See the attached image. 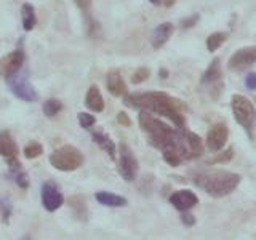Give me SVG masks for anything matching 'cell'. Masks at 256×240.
<instances>
[{"instance_id":"603a6c76","label":"cell","mask_w":256,"mask_h":240,"mask_svg":"<svg viewBox=\"0 0 256 240\" xmlns=\"http://www.w3.org/2000/svg\"><path fill=\"white\" fill-rule=\"evenodd\" d=\"M42 152H44L42 144L37 142V141H29L26 144V148H24V157L32 160V158H36L38 156H42Z\"/></svg>"},{"instance_id":"6da1fadb","label":"cell","mask_w":256,"mask_h":240,"mask_svg":"<svg viewBox=\"0 0 256 240\" xmlns=\"http://www.w3.org/2000/svg\"><path fill=\"white\" fill-rule=\"evenodd\" d=\"M124 104L128 108H134L140 110H148L150 114H157L172 120L174 126H184V110L186 104L173 98L164 92H146V93H130L125 94Z\"/></svg>"},{"instance_id":"7402d4cb","label":"cell","mask_w":256,"mask_h":240,"mask_svg":"<svg viewBox=\"0 0 256 240\" xmlns=\"http://www.w3.org/2000/svg\"><path fill=\"white\" fill-rule=\"evenodd\" d=\"M42 109H44V114L46 116V117H54V116H58L60 112L62 110V102L60 101V100H56V98H50V100H46L45 102H44V106H42Z\"/></svg>"},{"instance_id":"9c48e42d","label":"cell","mask_w":256,"mask_h":240,"mask_svg":"<svg viewBox=\"0 0 256 240\" xmlns=\"http://www.w3.org/2000/svg\"><path fill=\"white\" fill-rule=\"evenodd\" d=\"M229 138V130L224 124H216L206 134V148L210 152H218L226 146Z\"/></svg>"},{"instance_id":"1f68e13d","label":"cell","mask_w":256,"mask_h":240,"mask_svg":"<svg viewBox=\"0 0 256 240\" xmlns=\"http://www.w3.org/2000/svg\"><path fill=\"white\" fill-rule=\"evenodd\" d=\"M198 21V14H196V16H190L189 20H184V21H181V28L182 29H188V28H190L192 24H196Z\"/></svg>"},{"instance_id":"d4e9b609","label":"cell","mask_w":256,"mask_h":240,"mask_svg":"<svg viewBox=\"0 0 256 240\" xmlns=\"http://www.w3.org/2000/svg\"><path fill=\"white\" fill-rule=\"evenodd\" d=\"M234 158V149L232 148H228L224 152H221L220 156H214L212 160H208V164L210 165H216V164H228L230 160Z\"/></svg>"},{"instance_id":"7a4b0ae2","label":"cell","mask_w":256,"mask_h":240,"mask_svg":"<svg viewBox=\"0 0 256 240\" xmlns=\"http://www.w3.org/2000/svg\"><path fill=\"white\" fill-rule=\"evenodd\" d=\"M138 124L141 130L146 133L148 142L154 149L165 152V150H170L174 146L176 138H178V133H180V126L172 128L170 125H166L162 120H158L148 110H140Z\"/></svg>"},{"instance_id":"44dd1931","label":"cell","mask_w":256,"mask_h":240,"mask_svg":"<svg viewBox=\"0 0 256 240\" xmlns=\"http://www.w3.org/2000/svg\"><path fill=\"white\" fill-rule=\"evenodd\" d=\"M229 37L228 32H213V34H210L206 37V50L210 53H214L218 48H221V45L226 42Z\"/></svg>"},{"instance_id":"ba28073f","label":"cell","mask_w":256,"mask_h":240,"mask_svg":"<svg viewBox=\"0 0 256 240\" xmlns=\"http://www.w3.org/2000/svg\"><path fill=\"white\" fill-rule=\"evenodd\" d=\"M42 204L46 212H56L64 204V197L54 182H45L42 186Z\"/></svg>"},{"instance_id":"ffe728a7","label":"cell","mask_w":256,"mask_h":240,"mask_svg":"<svg viewBox=\"0 0 256 240\" xmlns=\"http://www.w3.org/2000/svg\"><path fill=\"white\" fill-rule=\"evenodd\" d=\"M21 16H22V28L26 32L32 30L36 28L37 24V18H36V10L34 6L30 4H22V8H21Z\"/></svg>"},{"instance_id":"7c38bea8","label":"cell","mask_w":256,"mask_h":240,"mask_svg":"<svg viewBox=\"0 0 256 240\" xmlns=\"http://www.w3.org/2000/svg\"><path fill=\"white\" fill-rule=\"evenodd\" d=\"M170 204L176 208L178 212H188L190 208H194L198 204V198L192 190L182 189L176 190L170 196Z\"/></svg>"},{"instance_id":"83f0119b","label":"cell","mask_w":256,"mask_h":240,"mask_svg":"<svg viewBox=\"0 0 256 240\" xmlns=\"http://www.w3.org/2000/svg\"><path fill=\"white\" fill-rule=\"evenodd\" d=\"M181 221L186 224V226H194L196 224V216L192 214V213H189V210L188 212H181Z\"/></svg>"},{"instance_id":"f546056e","label":"cell","mask_w":256,"mask_h":240,"mask_svg":"<svg viewBox=\"0 0 256 240\" xmlns=\"http://www.w3.org/2000/svg\"><path fill=\"white\" fill-rule=\"evenodd\" d=\"M74 2L77 4V6L85 13L86 18H90L88 16V12H90V6H92V0H74Z\"/></svg>"},{"instance_id":"2e32d148","label":"cell","mask_w":256,"mask_h":240,"mask_svg":"<svg viewBox=\"0 0 256 240\" xmlns=\"http://www.w3.org/2000/svg\"><path fill=\"white\" fill-rule=\"evenodd\" d=\"M94 198L104 206H112V208H118V206H126V198L114 194V192H108V190H101V192H96Z\"/></svg>"},{"instance_id":"4dcf8cb0","label":"cell","mask_w":256,"mask_h":240,"mask_svg":"<svg viewBox=\"0 0 256 240\" xmlns=\"http://www.w3.org/2000/svg\"><path fill=\"white\" fill-rule=\"evenodd\" d=\"M117 120H118V124H120V125H124V126H130V125H132L130 117H128V116L125 114V112H118Z\"/></svg>"},{"instance_id":"8fae6325","label":"cell","mask_w":256,"mask_h":240,"mask_svg":"<svg viewBox=\"0 0 256 240\" xmlns=\"http://www.w3.org/2000/svg\"><path fill=\"white\" fill-rule=\"evenodd\" d=\"M22 64H24V52L21 48H18V50L8 53L4 60H0V76L6 78L16 74L18 70H21Z\"/></svg>"},{"instance_id":"f1b7e54d","label":"cell","mask_w":256,"mask_h":240,"mask_svg":"<svg viewBox=\"0 0 256 240\" xmlns=\"http://www.w3.org/2000/svg\"><path fill=\"white\" fill-rule=\"evenodd\" d=\"M245 86L248 90H256V72H250L245 77Z\"/></svg>"},{"instance_id":"4fadbf2b","label":"cell","mask_w":256,"mask_h":240,"mask_svg":"<svg viewBox=\"0 0 256 240\" xmlns=\"http://www.w3.org/2000/svg\"><path fill=\"white\" fill-rule=\"evenodd\" d=\"M173 30H174V26L172 22L158 24V26L154 29V32H152V36H150L152 48H156V50H157V48H162L168 42V38L173 36Z\"/></svg>"},{"instance_id":"cb8c5ba5","label":"cell","mask_w":256,"mask_h":240,"mask_svg":"<svg viewBox=\"0 0 256 240\" xmlns=\"http://www.w3.org/2000/svg\"><path fill=\"white\" fill-rule=\"evenodd\" d=\"M0 214H2V220L5 224L10 221V216L13 214V205L6 197H0Z\"/></svg>"},{"instance_id":"e575fe53","label":"cell","mask_w":256,"mask_h":240,"mask_svg":"<svg viewBox=\"0 0 256 240\" xmlns=\"http://www.w3.org/2000/svg\"><path fill=\"white\" fill-rule=\"evenodd\" d=\"M160 76H162V77H166V70H164V69L160 70Z\"/></svg>"},{"instance_id":"d6986e66","label":"cell","mask_w":256,"mask_h":240,"mask_svg":"<svg viewBox=\"0 0 256 240\" xmlns=\"http://www.w3.org/2000/svg\"><path fill=\"white\" fill-rule=\"evenodd\" d=\"M221 62L218 58H214L212 61L210 66L206 68V70L204 72L202 78H200V84L202 85H213V84H218L221 80Z\"/></svg>"},{"instance_id":"3957f363","label":"cell","mask_w":256,"mask_h":240,"mask_svg":"<svg viewBox=\"0 0 256 240\" xmlns=\"http://www.w3.org/2000/svg\"><path fill=\"white\" fill-rule=\"evenodd\" d=\"M192 181H194L197 188L206 192L208 196H212L214 198H221L232 194L237 189L242 178L237 173L214 170V172H198L197 174H194Z\"/></svg>"},{"instance_id":"8992f818","label":"cell","mask_w":256,"mask_h":240,"mask_svg":"<svg viewBox=\"0 0 256 240\" xmlns=\"http://www.w3.org/2000/svg\"><path fill=\"white\" fill-rule=\"evenodd\" d=\"M6 85L16 98H20L22 101L34 102L38 100V93L36 92V88L30 85L26 72L18 70L16 74L6 77Z\"/></svg>"},{"instance_id":"52a82bcc","label":"cell","mask_w":256,"mask_h":240,"mask_svg":"<svg viewBox=\"0 0 256 240\" xmlns=\"http://www.w3.org/2000/svg\"><path fill=\"white\" fill-rule=\"evenodd\" d=\"M118 150H120V158H118V173L120 176L128 181V182H133L136 180V176H138V172H140V164L138 160H136L133 150L126 146L125 142H120L118 146Z\"/></svg>"},{"instance_id":"4316f807","label":"cell","mask_w":256,"mask_h":240,"mask_svg":"<svg viewBox=\"0 0 256 240\" xmlns=\"http://www.w3.org/2000/svg\"><path fill=\"white\" fill-rule=\"evenodd\" d=\"M150 76V70L148 68H140V69H136V72L132 76V82L133 84H141L144 82L148 77Z\"/></svg>"},{"instance_id":"30bf717a","label":"cell","mask_w":256,"mask_h":240,"mask_svg":"<svg viewBox=\"0 0 256 240\" xmlns=\"http://www.w3.org/2000/svg\"><path fill=\"white\" fill-rule=\"evenodd\" d=\"M254 62H256V46H245L240 48V50H237L230 56L228 68L232 70H240L244 68L252 66Z\"/></svg>"},{"instance_id":"5b68a950","label":"cell","mask_w":256,"mask_h":240,"mask_svg":"<svg viewBox=\"0 0 256 240\" xmlns=\"http://www.w3.org/2000/svg\"><path fill=\"white\" fill-rule=\"evenodd\" d=\"M84 164V154L74 146H62L50 156V165L60 172H74Z\"/></svg>"},{"instance_id":"277c9868","label":"cell","mask_w":256,"mask_h":240,"mask_svg":"<svg viewBox=\"0 0 256 240\" xmlns=\"http://www.w3.org/2000/svg\"><path fill=\"white\" fill-rule=\"evenodd\" d=\"M230 108L237 124L244 128L248 138L253 140L256 132V109L253 102L244 94H234L230 98Z\"/></svg>"},{"instance_id":"e0dca14e","label":"cell","mask_w":256,"mask_h":240,"mask_svg":"<svg viewBox=\"0 0 256 240\" xmlns=\"http://www.w3.org/2000/svg\"><path fill=\"white\" fill-rule=\"evenodd\" d=\"M85 104L86 108L93 110V112H102L104 110V100H102V94L100 92V88L96 85H92L88 88L86 92V98H85Z\"/></svg>"},{"instance_id":"d6a6232c","label":"cell","mask_w":256,"mask_h":240,"mask_svg":"<svg viewBox=\"0 0 256 240\" xmlns=\"http://www.w3.org/2000/svg\"><path fill=\"white\" fill-rule=\"evenodd\" d=\"M149 2H150L152 5H160V2H162V0H149Z\"/></svg>"},{"instance_id":"484cf974","label":"cell","mask_w":256,"mask_h":240,"mask_svg":"<svg viewBox=\"0 0 256 240\" xmlns=\"http://www.w3.org/2000/svg\"><path fill=\"white\" fill-rule=\"evenodd\" d=\"M77 118H78V124L82 128H92L96 122V118L92 114H88V112H80Z\"/></svg>"},{"instance_id":"5bb4252c","label":"cell","mask_w":256,"mask_h":240,"mask_svg":"<svg viewBox=\"0 0 256 240\" xmlns=\"http://www.w3.org/2000/svg\"><path fill=\"white\" fill-rule=\"evenodd\" d=\"M0 156L5 157L6 162L18 158V146L6 130L0 132Z\"/></svg>"},{"instance_id":"ac0fdd59","label":"cell","mask_w":256,"mask_h":240,"mask_svg":"<svg viewBox=\"0 0 256 240\" xmlns=\"http://www.w3.org/2000/svg\"><path fill=\"white\" fill-rule=\"evenodd\" d=\"M92 140L98 144V146L104 150V152H108V156L112 158V160H116V150H117V146H116V142L112 141L109 136L104 133V132H92Z\"/></svg>"},{"instance_id":"9a60e30c","label":"cell","mask_w":256,"mask_h":240,"mask_svg":"<svg viewBox=\"0 0 256 240\" xmlns=\"http://www.w3.org/2000/svg\"><path fill=\"white\" fill-rule=\"evenodd\" d=\"M108 90L112 96H125L126 94V84L124 77L117 70H110L108 74Z\"/></svg>"},{"instance_id":"836d02e7","label":"cell","mask_w":256,"mask_h":240,"mask_svg":"<svg viewBox=\"0 0 256 240\" xmlns=\"http://www.w3.org/2000/svg\"><path fill=\"white\" fill-rule=\"evenodd\" d=\"M174 4V0H166V2H165V6H172Z\"/></svg>"}]
</instances>
